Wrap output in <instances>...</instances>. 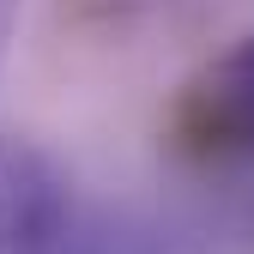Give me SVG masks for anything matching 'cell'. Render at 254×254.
Masks as SVG:
<instances>
[{"label": "cell", "mask_w": 254, "mask_h": 254, "mask_svg": "<svg viewBox=\"0 0 254 254\" xmlns=\"http://www.w3.org/2000/svg\"><path fill=\"white\" fill-rule=\"evenodd\" d=\"M188 127L206 151L254 157V37H242L188 97Z\"/></svg>", "instance_id": "7a4b0ae2"}, {"label": "cell", "mask_w": 254, "mask_h": 254, "mask_svg": "<svg viewBox=\"0 0 254 254\" xmlns=\"http://www.w3.org/2000/svg\"><path fill=\"white\" fill-rule=\"evenodd\" d=\"M67 224V176L61 164L30 145L0 133V254H49Z\"/></svg>", "instance_id": "6da1fadb"}]
</instances>
